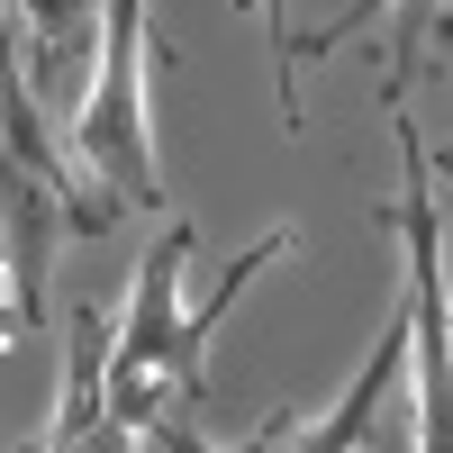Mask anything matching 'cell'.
I'll return each instance as SVG.
<instances>
[{"mask_svg":"<svg viewBox=\"0 0 453 453\" xmlns=\"http://www.w3.org/2000/svg\"><path fill=\"white\" fill-rule=\"evenodd\" d=\"M435 173H444V181H453V155H444V164H435Z\"/></svg>","mask_w":453,"mask_h":453,"instance_id":"obj_9","label":"cell"},{"mask_svg":"<svg viewBox=\"0 0 453 453\" xmlns=\"http://www.w3.org/2000/svg\"><path fill=\"white\" fill-rule=\"evenodd\" d=\"M127 209L73 200L64 181H46L10 136H0V281H10V326H46V281H55V245L64 236H109Z\"/></svg>","mask_w":453,"mask_h":453,"instance_id":"obj_3","label":"cell"},{"mask_svg":"<svg viewBox=\"0 0 453 453\" xmlns=\"http://www.w3.org/2000/svg\"><path fill=\"white\" fill-rule=\"evenodd\" d=\"M381 109H390V136H399V273H408V318H418V444L426 453H453V309H444V209H435V155L418 119H408V82L390 73L381 82Z\"/></svg>","mask_w":453,"mask_h":453,"instance_id":"obj_1","label":"cell"},{"mask_svg":"<svg viewBox=\"0 0 453 453\" xmlns=\"http://www.w3.org/2000/svg\"><path fill=\"white\" fill-rule=\"evenodd\" d=\"M0 10H19V0H0Z\"/></svg>","mask_w":453,"mask_h":453,"instance_id":"obj_10","label":"cell"},{"mask_svg":"<svg viewBox=\"0 0 453 453\" xmlns=\"http://www.w3.org/2000/svg\"><path fill=\"white\" fill-rule=\"evenodd\" d=\"M381 10H399V36H390V73L408 82V64H418V27H426V10H435V0H345V10H335L318 36H299V64H309V55H335L354 27H372Z\"/></svg>","mask_w":453,"mask_h":453,"instance_id":"obj_7","label":"cell"},{"mask_svg":"<svg viewBox=\"0 0 453 453\" xmlns=\"http://www.w3.org/2000/svg\"><path fill=\"white\" fill-rule=\"evenodd\" d=\"M399 372H418V318H408V281H399V299H390V318H381V335H372V354H363V372L345 381V399L326 408V418L299 435L309 453H345V444H381L390 435V418H381V399L399 390Z\"/></svg>","mask_w":453,"mask_h":453,"instance_id":"obj_4","label":"cell"},{"mask_svg":"<svg viewBox=\"0 0 453 453\" xmlns=\"http://www.w3.org/2000/svg\"><path fill=\"white\" fill-rule=\"evenodd\" d=\"M100 10L109 0H19V36L36 46V82H55V73H73L82 55H100Z\"/></svg>","mask_w":453,"mask_h":453,"instance_id":"obj_6","label":"cell"},{"mask_svg":"<svg viewBox=\"0 0 453 453\" xmlns=\"http://www.w3.org/2000/svg\"><path fill=\"white\" fill-rule=\"evenodd\" d=\"M236 10L263 19V36H273V91H281V127L299 136L309 127V109H299V27H290V0H236Z\"/></svg>","mask_w":453,"mask_h":453,"instance_id":"obj_8","label":"cell"},{"mask_svg":"<svg viewBox=\"0 0 453 453\" xmlns=\"http://www.w3.org/2000/svg\"><path fill=\"white\" fill-rule=\"evenodd\" d=\"M109 335H119V318H100V299H82V309H73V326H64V399H55V426H46V444H100Z\"/></svg>","mask_w":453,"mask_h":453,"instance_id":"obj_5","label":"cell"},{"mask_svg":"<svg viewBox=\"0 0 453 453\" xmlns=\"http://www.w3.org/2000/svg\"><path fill=\"white\" fill-rule=\"evenodd\" d=\"M73 155H82L127 209H173L164 164H155V100H145V0H109L100 10V64L73 109Z\"/></svg>","mask_w":453,"mask_h":453,"instance_id":"obj_2","label":"cell"}]
</instances>
